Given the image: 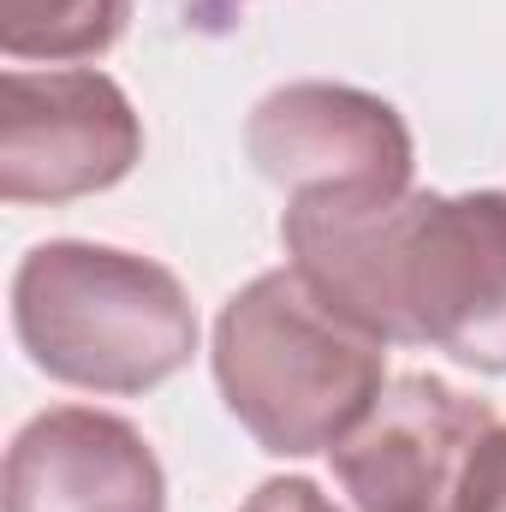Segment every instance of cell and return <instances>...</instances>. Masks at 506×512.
Instances as JSON below:
<instances>
[{
    "instance_id": "52a82bcc",
    "label": "cell",
    "mask_w": 506,
    "mask_h": 512,
    "mask_svg": "<svg viewBox=\"0 0 506 512\" xmlns=\"http://www.w3.org/2000/svg\"><path fill=\"white\" fill-rule=\"evenodd\" d=\"M0 495L6 512H167V471L137 423L48 405L12 435Z\"/></svg>"
},
{
    "instance_id": "ba28073f",
    "label": "cell",
    "mask_w": 506,
    "mask_h": 512,
    "mask_svg": "<svg viewBox=\"0 0 506 512\" xmlns=\"http://www.w3.org/2000/svg\"><path fill=\"white\" fill-rule=\"evenodd\" d=\"M131 24V0H0L6 60H102Z\"/></svg>"
},
{
    "instance_id": "5b68a950",
    "label": "cell",
    "mask_w": 506,
    "mask_h": 512,
    "mask_svg": "<svg viewBox=\"0 0 506 512\" xmlns=\"http://www.w3.org/2000/svg\"><path fill=\"white\" fill-rule=\"evenodd\" d=\"M245 155L292 197H405L417 149L405 114L358 84L298 78L268 90L245 120Z\"/></svg>"
},
{
    "instance_id": "9c48e42d",
    "label": "cell",
    "mask_w": 506,
    "mask_h": 512,
    "mask_svg": "<svg viewBox=\"0 0 506 512\" xmlns=\"http://www.w3.org/2000/svg\"><path fill=\"white\" fill-rule=\"evenodd\" d=\"M453 512H506V423H495L477 441V453L465 459Z\"/></svg>"
},
{
    "instance_id": "6da1fadb",
    "label": "cell",
    "mask_w": 506,
    "mask_h": 512,
    "mask_svg": "<svg viewBox=\"0 0 506 512\" xmlns=\"http://www.w3.org/2000/svg\"><path fill=\"white\" fill-rule=\"evenodd\" d=\"M280 245L376 340L506 376V191L292 197Z\"/></svg>"
},
{
    "instance_id": "8992f818",
    "label": "cell",
    "mask_w": 506,
    "mask_h": 512,
    "mask_svg": "<svg viewBox=\"0 0 506 512\" xmlns=\"http://www.w3.org/2000/svg\"><path fill=\"white\" fill-rule=\"evenodd\" d=\"M495 429L489 399L441 376H387L376 405L328 447L358 512H453L465 459Z\"/></svg>"
},
{
    "instance_id": "3957f363",
    "label": "cell",
    "mask_w": 506,
    "mask_h": 512,
    "mask_svg": "<svg viewBox=\"0 0 506 512\" xmlns=\"http://www.w3.org/2000/svg\"><path fill=\"white\" fill-rule=\"evenodd\" d=\"M12 334L48 382L131 399L191 364L197 310L155 256L48 239L12 274Z\"/></svg>"
},
{
    "instance_id": "30bf717a",
    "label": "cell",
    "mask_w": 506,
    "mask_h": 512,
    "mask_svg": "<svg viewBox=\"0 0 506 512\" xmlns=\"http://www.w3.org/2000/svg\"><path fill=\"white\" fill-rule=\"evenodd\" d=\"M239 512H340L310 477H268Z\"/></svg>"
},
{
    "instance_id": "7a4b0ae2",
    "label": "cell",
    "mask_w": 506,
    "mask_h": 512,
    "mask_svg": "<svg viewBox=\"0 0 506 512\" xmlns=\"http://www.w3.org/2000/svg\"><path fill=\"white\" fill-rule=\"evenodd\" d=\"M215 387L274 459L328 453L387 387V340L328 304L292 262L256 274L215 316Z\"/></svg>"
},
{
    "instance_id": "277c9868",
    "label": "cell",
    "mask_w": 506,
    "mask_h": 512,
    "mask_svg": "<svg viewBox=\"0 0 506 512\" xmlns=\"http://www.w3.org/2000/svg\"><path fill=\"white\" fill-rule=\"evenodd\" d=\"M143 161V120L96 66H6L0 78V197L72 203L114 191Z\"/></svg>"
}]
</instances>
